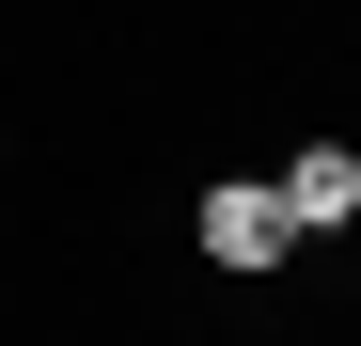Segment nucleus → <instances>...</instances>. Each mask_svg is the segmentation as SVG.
<instances>
[{"mask_svg":"<svg viewBox=\"0 0 361 346\" xmlns=\"http://www.w3.org/2000/svg\"><path fill=\"white\" fill-rule=\"evenodd\" d=\"M267 189H283V220H298V237H330V220H361V142H298Z\"/></svg>","mask_w":361,"mask_h":346,"instance_id":"f03ea898","label":"nucleus"},{"mask_svg":"<svg viewBox=\"0 0 361 346\" xmlns=\"http://www.w3.org/2000/svg\"><path fill=\"white\" fill-rule=\"evenodd\" d=\"M189 237H204V268H235V283H252V268H283V252H298V220H283V189H267V173H220V189L189 205Z\"/></svg>","mask_w":361,"mask_h":346,"instance_id":"f257e3e1","label":"nucleus"}]
</instances>
